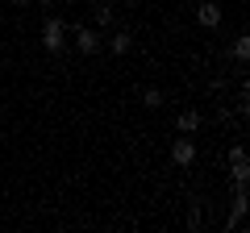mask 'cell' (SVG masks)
I'll return each mask as SVG.
<instances>
[{
	"label": "cell",
	"instance_id": "obj_1",
	"mask_svg": "<svg viewBox=\"0 0 250 233\" xmlns=\"http://www.w3.org/2000/svg\"><path fill=\"white\" fill-rule=\"evenodd\" d=\"M42 46H46V50H50V54H59L62 46H67V25L50 17V21H46V25H42Z\"/></svg>",
	"mask_w": 250,
	"mask_h": 233
},
{
	"label": "cell",
	"instance_id": "obj_5",
	"mask_svg": "<svg viewBox=\"0 0 250 233\" xmlns=\"http://www.w3.org/2000/svg\"><path fill=\"white\" fill-rule=\"evenodd\" d=\"M196 21L205 29H213V25H221V4H213V0H205V4H200L196 9Z\"/></svg>",
	"mask_w": 250,
	"mask_h": 233
},
{
	"label": "cell",
	"instance_id": "obj_4",
	"mask_svg": "<svg viewBox=\"0 0 250 233\" xmlns=\"http://www.w3.org/2000/svg\"><path fill=\"white\" fill-rule=\"evenodd\" d=\"M75 46H80V54H96L100 50V34L88 29V25H80V29H75Z\"/></svg>",
	"mask_w": 250,
	"mask_h": 233
},
{
	"label": "cell",
	"instance_id": "obj_6",
	"mask_svg": "<svg viewBox=\"0 0 250 233\" xmlns=\"http://www.w3.org/2000/svg\"><path fill=\"white\" fill-rule=\"evenodd\" d=\"M175 125H179V134H196L200 129V113H179Z\"/></svg>",
	"mask_w": 250,
	"mask_h": 233
},
{
	"label": "cell",
	"instance_id": "obj_9",
	"mask_svg": "<svg viewBox=\"0 0 250 233\" xmlns=\"http://www.w3.org/2000/svg\"><path fill=\"white\" fill-rule=\"evenodd\" d=\"M96 21H100V25H108V21H113V9H108V4H96Z\"/></svg>",
	"mask_w": 250,
	"mask_h": 233
},
{
	"label": "cell",
	"instance_id": "obj_8",
	"mask_svg": "<svg viewBox=\"0 0 250 233\" xmlns=\"http://www.w3.org/2000/svg\"><path fill=\"white\" fill-rule=\"evenodd\" d=\"M233 54H238V58H250V38H238V42H233Z\"/></svg>",
	"mask_w": 250,
	"mask_h": 233
},
{
	"label": "cell",
	"instance_id": "obj_11",
	"mask_svg": "<svg viewBox=\"0 0 250 233\" xmlns=\"http://www.w3.org/2000/svg\"><path fill=\"white\" fill-rule=\"evenodd\" d=\"M9 4H29V0H9Z\"/></svg>",
	"mask_w": 250,
	"mask_h": 233
},
{
	"label": "cell",
	"instance_id": "obj_3",
	"mask_svg": "<svg viewBox=\"0 0 250 233\" xmlns=\"http://www.w3.org/2000/svg\"><path fill=\"white\" fill-rule=\"evenodd\" d=\"M229 171H233V183H250V167H246V150L242 146L229 150Z\"/></svg>",
	"mask_w": 250,
	"mask_h": 233
},
{
	"label": "cell",
	"instance_id": "obj_2",
	"mask_svg": "<svg viewBox=\"0 0 250 233\" xmlns=\"http://www.w3.org/2000/svg\"><path fill=\"white\" fill-rule=\"evenodd\" d=\"M171 162H175V167H192V162H196V142H192V134L175 137V146H171Z\"/></svg>",
	"mask_w": 250,
	"mask_h": 233
},
{
	"label": "cell",
	"instance_id": "obj_7",
	"mask_svg": "<svg viewBox=\"0 0 250 233\" xmlns=\"http://www.w3.org/2000/svg\"><path fill=\"white\" fill-rule=\"evenodd\" d=\"M129 46H134V38H129V34H113V38H108V50H113V54H125Z\"/></svg>",
	"mask_w": 250,
	"mask_h": 233
},
{
	"label": "cell",
	"instance_id": "obj_10",
	"mask_svg": "<svg viewBox=\"0 0 250 233\" xmlns=\"http://www.w3.org/2000/svg\"><path fill=\"white\" fill-rule=\"evenodd\" d=\"M159 104H163V92L150 88V92H146V108H159Z\"/></svg>",
	"mask_w": 250,
	"mask_h": 233
},
{
	"label": "cell",
	"instance_id": "obj_12",
	"mask_svg": "<svg viewBox=\"0 0 250 233\" xmlns=\"http://www.w3.org/2000/svg\"><path fill=\"white\" fill-rule=\"evenodd\" d=\"M42 4H54V0H42Z\"/></svg>",
	"mask_w": 250,
	"mask_h": 233
}]
</instances>
